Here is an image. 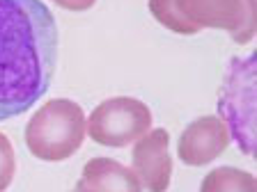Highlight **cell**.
<instances>
[{"mask_svg": "<svg viewBox=\"0 0 257 192\" xmlns=\"http://www.w3.org/2000/svg\"><path fill=\"white\" fill-rule=\"evenodd\" d=\"M58 7H62V10L67 12H76V14H80V12H90L92 7L96 5V0H53Z\"/></svg>", "mask_w": 257, "mask_h": 192, "instance_id": "8fae6325", "label": "cell"}, {"mask_svg": "<svg viewBox=\"0 0 257 192\" xmlns=\"http://www.w3.org/2000/svg\"><path fill=\"white\" fill-rule=\"evenodd\" d=\"M131 172L140 188L147 192H168L172 181L170 133L166 128H150L134 142L131 151Z\"/></svg>", "mask_w": 257, "mask_h": 192, "instance_id": "8992f818", "label": "cell"}, {"mask_svg": "<svg viewBox=\"0 0 257 192\" xmlns=\"http://www.w3.org/2000/svg\"><path fill=\"white\" fill-rule=\"evenodd\" d=\"M85 112L71 98H53L26 124V146L42 162H64L85 142Z\"/></svg>", "mask_w": 257, "mask_h": 192, "instance_id": "3957f363", "label": "cell"}, {"mask_svg": "<svg viewBox=\"0 0 257 192\" xmlns=\"http://www.w3.org/2000/svg\"><path fill=\"white\" fill-rule=\"evenodd\" d=\"M16 174V154L10 138L0 133V192H5L12 186Z\"/></svg>", "mask_w": 257, "mask_h": 192, "instance_id": "30bf717a", "label": "cell"}, {"mask_svg": "<svg viewBox=\"0 0 257 192\" xmlns=\"http://www.w3.org/2000/svg\"><path fill=\"white\" fill-rule=\"evenodd\" d=\"M58 23L42 0H0V122L48 92L58 64Z\"/></svg>", "mask_w": 257, "mask_h": 192, "instance_id": "6da1fadb", "label": "cell"}, {"mask_svg": "<svg viewBox=\"0 0 257 192\" xmlns=\"http://www.w3.org/2000/svg\"><path fill=\"white\" fill-rule=\"evenodd\" d=\"M230 142V130L218 114H204L182 130L177 142V156L188 167H204L220 158Z\"/></svg>", "mask_w": 257, "mask_h": 192, "instance_id": "52a82bcc", "label": "cell"}, {"mask_svg": "<svg viewBox=\"0 0 257 192\" xmlns=\"http://www.w3.org/2000/svg\"><path fill=\"white\" fill-rule=\"evenodd\" d=\"M71 192H94V190H90V188H87V186H83V183L78 181V186H76Z\"/></svg>", "mask_w": 257, "mask_h": 192, "instance_id": "7c38bea8", "label": "cell"}, {"mask_svg": "<svg viewBox=\"0 0 257 192\" xmlns=\"http://www.w3.org/2000/svg\"><path fill=\"white\" fill-rule=\"evenodd\" d=\"M147 7L159 26L182 37L225 30L239 46L255 37V0H147Z\"/></svg>", "mask_w": 257, "mask_h": 192, "instance_id": "7a4b0ae2", "label": "cell"}, {"mask_svg": "<svg viewBox=\"0 0 257 192\" xmlns=\"http://www.w3.org/2000/svg\"><path fill=\"white\" fill-rule=\"evenodd\" d=\"M218 117L246 156H255V58H234L218 98Z\"/></svg>", "mask_w": 257, "mask_h": 192, "instance_id": "277c9868", "label": "cell"}, {"mask_svg": "<svg viewBox=\"0 0 257 192\" xmlns=\"http://www.w3.org/2000/svg\"><path fill=\"white\" fill-rule=\"evenodd\" d=\"M200 192H257L255 176L239 167H216L200 183Z\"/></svg>", "mask_w": 257, "mask_h": 192, "instance_id": "9c48e42d", "label": "cell"}, {"mask_svg": "<svg viewBox=\"0 0 257 192\" xmlns=\"http://www.w3.org/2000/svg\"><path fill=\"white\" fill-rule=\"evenodd\" d=\"M152 128V110L134 96L101 101L85 119V133L99 146L124 149Z\"/></svg>", "mask_w": 257, "mask_h": 192, "instance_id": "5b68a950", "label": "cell"}, {"mask_svg": "<svg viewBox=\"0 0 257 192\" xmlns=\"http://www.w3.org/2000/svg\"><path fill=\"white\" fill-rule=\"evenodd\" d=\"M80 183L94 192H143L131 167L115 158H92L85 162Z\"/></svg>", "mask_w": 257, "mask_h": 192, "instance_id": "ba28073f", "label": "cell"}]
</instances>
